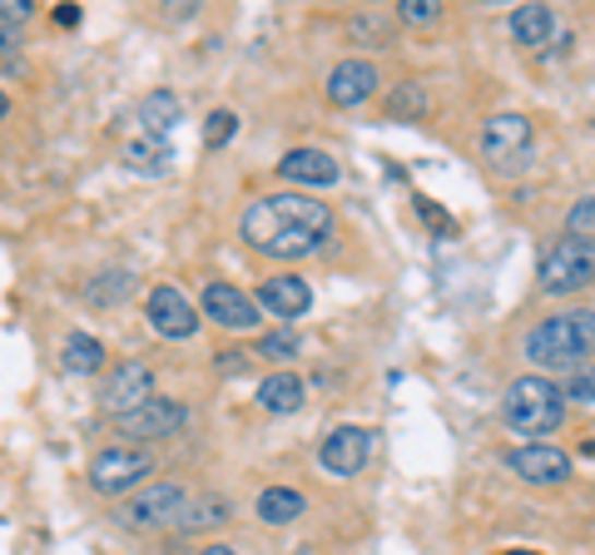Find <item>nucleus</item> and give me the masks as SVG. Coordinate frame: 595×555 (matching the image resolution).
Here are the masks:
<instances>
[{
	"mask_svg": "<svg viewBox=\"0 0 595 555\" xmlns=\"http://www.w3.org/2000/svg\"><path fill=\"white\" fill-rule=\"evenodd\" d=\"M99 363H105L99 338H90V332H70V338H66V367H70V373L90 377V373H99Z\"/></svg>",
	"mask_w": 595,
	"mask_h": 555,
	"instance_id": "nucleus-23",
	"label": "nucleus"
},
{
	"mask_svg": "<svg viewBox=\"0 0 595 555\" xmlns=\"http://www.w3.org/2000/svg\"><path fill=\"white\" fill-rule=\"evenodd\" d=\"M21 15H11V11H5V5H0V55H11L15 50V45H21Z\"/></svg>",
	"mask_w": 595,
	"mask_h": 555,
	"instance_id": "nucleus-32",
	"label": "nucleus"
},
{
	"mask_svg": "<svg viewBox=\"0 0 595 555\" xmlns=\"http://www.w3.org/2000/svg\"><path fill=\"white\" fill-rule=\"evenodd\" d=\"M150 397H154V373L144 363H119L115 373L105 377V387H99V406H105L109 416L134 412V406H144Z\"/></svg>",
	"mask_w": 595,
	"mask_h": 555,
	"instance_id": "nucleus-10",
	"label": "nucleus"
},
{
	"mask_svg": "<svg viewBox=\"0 0 595 555\" xmlns=\"http://www.w3.org/2000/svg\"><path fill=\"white\" fill-rule=\"evenodd\" d=\"M353 35H357V40H382V45H388L392 40V21H382V15H357Z\"/></svg>",
	"mask_w": 595,
	"mask_h": 555,
	"instance_id": "nucleus-31",
	"label": "nucleus"
},
{
	"mask_svg": "<svg viewBox=\"0 0 595 555\" xmlns=\"http://www.w3.org/2000/svg\"><path fill=\"white\" fill-rule=\"evenodd\" d=\"M124 164H130L134 174H164L174 164V154H169V144H164V139H154V134H144L140 129V139H130V144H124Z\"/></svg>",
	"mask_w": 595,
	"mask_h": 555,
	"instance_id": "nucleus-20",
	"label": "nucleus"
},
{
	"mask_svg": "<svg viewBox=\"0 0 595 555\" xmlns=\"http://www.w3.org/2000/svg\"><path fill=\"white\" fill-rule=\"evenodd\" d=\"M481 154L497 169H521V160L531 154V119L526 115H491L481 125Z\"/></svg>",
	"mask_w": 595,
	"mask_h": 555,
	"instance_id": "nucleus-7",
	"label": "nucleus"
},
{
	"mask_svg": "<svg viewBox=\"0 0 595 555\" xmlns=\"http://www.w3.org/2000/svg\"><path fill=\"white\" fill-rule=\"evenodd\" d=\"M368 457H372V432L368 427H337V432H328L323 451H318L323 471H333V476H357V471L368 467Z\"/></svg>",
	"mask_w": 595,
	"mask_h": 555,
	"instance_id": "nucleus-12",
	"label": "nucleus"
},
{
	"mask_svg": "<svg viewBox=\"0 0 595 555\" xmlns=\"http://www.w3.org/2000/svg\"><path fill=\"white\" fill-rule=\"evenodd\" d=\"M566 234L595 244V193H591V199H575L571 209H566Z\"/></svg>",
	"mask_w": 595,
	"mask_h": 555,
	"instance_id": "nucleus-26",
	"label": "nucleus"
},
{
	"mask_svg": "<svg viewBox=\"0 0 595 555\" xmlns=\"http://www.w3.org/2000/svg\"><path fill=\"white\" fill-rule=\"evenodd\" d=\"M511 35H516V45H531V50H542V45L556 35L551 5H516V11H511Z\"/></svg>",
	"mask_w": 595,
	"mask_h": 555,
	"instance_id": "nucleus-19",
	"label": "nucleus"
},
{
	"mask_svg": "<svg viewBox=\"0 0 595 555\" xmlns=\"http://www.w3.org/2000/svg\"><path fill=\"white\" fill-rule=\"evenodd\" d=\"M388 115H392V119H417V115H427V95H423V85H397V90H392Z\"/></svg>",
	"mask_w": 595,
	"mask_h": 555,
	"instance_id": "nucleus-25",
	"label": "nucleus"
},
{
	"mask_svg": "<svg viewBox=\"0 0 595 555\" xmlns=\"http://www.w3.org/2000/svg\"><path fill=\"white\" fill-rule=\"evenodd\" d=\"M259 353L269 357V363H298V332L293 328H273L259 338Z\"/></svg>",
	"mask_w": 595,
	"mask_h": 555,
	"instance_id": "nucleus-24",
	"label": "nucleus"
},
{
	"mask_svg": "<svg viewBox=\"0 0 595 555\" xmlns=\"http://www.w3.org/2000/svg\"><path fill=\"white\" fill-rule=\"evenodd\" d=\"M55 21H60V25H75L80 11H75V5H66V11H55Z\"/></svg>",
	"mask_w": 595,
	"mask_h": 555,
	"instance_id": "nucleus-34",
	"label": "nucleus"
},
{
	"mask_svg": "<svg viewBox=\"0 0 595 555\" xmlns=\"http://www.w3.org/2000/svg\"><path fill=\"white\" fill-rule=\"evenodd\" d=\"M595 353V308H566L526 332V357L546 373H575Z\"/></svg>",
	"mask_w": 595,
	"mask_h": 555,
	"instance_id": "nucleus-2",
	"label": "nucleus"
},
{
	"mask_svg": "<svg viewBox=\"0 0 595 555\" xmlns=\"http://www.w3.org/2000/svg\"><path fill=\"white\" fill-rule=\"evenodd\" d=\"M224 516H228V506L218 501V496H209V501H199V506H189L185 511V531H209V526H224Z\"/></svg>",
	"mask_w": 595,
	"mask_h": 555,
	"instance_id": "nucleus-27",
	"label": "nucleus"
},
{
	"mask_svg": "<svg viewBox=\"0 0 595 555\" xmlns=\"http://www.w3.org/2000/svg\"><path fill=\"white\" fill-rule=\"evenodd\" d=\"M150 471H154L150 451L109 447V451H99V457L90 461V486H95L99 496H124V492H134Z\"/></svg>",
	"mask_w": 595,
	"mask_h": 555,
	"instance_id": "nucleus-6",
	"label": "nucleus"
},
{
	"mask_svg": "<svg viewBox=\"0 0 595 555\" xmlns=\"http://www.w3.org/2000/svg\"><path fill=\"white\" fill-rule=\"evenodd\" d=\"M278 174L288 184H313V189H328V184H337V160L328 150H293V154H283Z\"/></svg>",
	"mask_w": 595,
	"mask_h": 555,
	"instance_id": "nucleus-16",
	"label": "nucleus"
},
{
	"mask_svg": "<svg viewBox=\"0 0 595 555\" xmlns=\"http://www.w3.org/2000/svg\"><path fill=\"white\" fill-rule=\"evenodd\" d=\"M259 308L278 312V318H304L313 308V288H308V278L298 273H273L259 283Z\"/></svg>",
	"mask_w": 595,
	"mask_h": 555,
	"instance_id": "nucleus-14",
	"label": "nucleus"
},
{
	"mask_svg": "<svg viewBox=\"0 0 595 555\" xmlns=\"http://www.w3.org/2000/svg\"><path fill=\"white\" fill-rule=\"evenodd\" d=\"M189 511V492L179 481H154V486H140L130 501L119 506V521L124 526H179Z\"/></svg>",
	"mask_w": 595,
	"mask_h": 555,
	"instance_id": "nucleus-5",
	"label": "nucleus"
},
{
	"mask_svg": "<svg viewBox=\"0 0 595 555\" xmlns=\"http://www.w3.org/2000/svg\"><path fill=\"white\" fill-rule=\"evenodd\" d=\"M372 90H378V64L372 60H337L333 75H328V99L343 109L372 99Z\"/></svg>",
	"mask_w": 595,
	"mask_h": 555,
	"instance_id": "nucleus-15",
	"label": "nucleus"
},
{
	"mask_svg": "<svg viewBox=\"0 0 595 555\" xmlns=\"http://www.w3.org/2000/svg\"><path fill=\"white\" fill-rule=\"evenodd\" d=\"M238 234H243V244H249L253 253L293 263V258H308L328 244V234H333V209H328L323 199H313V193H298V189L263 193V199H253L249 209H243Z\"/></svg>",
	"mask_w": 595,
	"mask_h": 555,
	"instance_id": "nucleus-1",
	"label": "nucleus"
},
{
	"mask_svg": "<svg viewBox=\"0 0 595 555\" xmlns=\"http://www.w3.org/2000/svg\"><path fill=\"white\" fill-rule=\"evenodd\" d=\"M5 115H11V99H5V95H0V119H5Z\"/></svg>",
	"mask_w": 595,
	"mask_h": 555,
	"instance_id": "nucleus-36",
	"label": "nucleus"
},
{
	"mask_svg": "<svg viewBox=\"0 0 595 555\" xmlns=\"http://www.w3.org/2000/svg\"><path fill=\"white\" fill-rule=\"evenodd\" d=\"M397 21H407V25H437V21H442V5H437V0H402Z\"/></svg>",
	"mask_w": 595,
	"mask_h": 555,
	"instance_id": "nucleus-30",
	"label": "nucleus"
},
{
	"mask_svg": "<svg viewBox=\"0 0 595 555\" xmlns=\"http://www.w3.org/2000/svg\"><path fill=\"white\" fill-rule=\"evenodd\" d=\"M501 555H542V551H501Z\"/></svg>",
	"mask_w": 595,
	"mask_h": 555,
	"instance_id": "nucleus-37",
	"label": "nucleus"
},
{
	"mask_svg": "<svg viewBox=\"0 0 595 555\" xmlns=\"http://www.w3.org/2000/svg\"><path fill=\"white\" fill-rule=\"evenodd\" d=\"M144 312H150L154 332L159 338H174V342H185L199 332V308L185 298V293L174 288V283H159V288H150V303H144Z\"/></svg>",
	"mask_w": 595,
	"mask_h": 555,
	"instance_id": "nucleus-9",
	"label": "nucleus"
},
{
	"mask_svg": "<svg viewBox=\"0 0 595 555\" xmlns=\"http://www.w3.org/2000/svg\"><path fill=\"white\" fill-rule=\"evenodd\" d=\"M185 422H189V406L174 402V397H150L144 406H134V412L115 416V427L124 432V437H140V441L169 437V432H179Z\"/></svg>",
	"mask_w": 595,
	"mask_h": 555,
	"instance_id": "nucleus-8",
	"label": "nucleus"
},
{
	"mask_svg": "<svg viewBox=\"0 0 595 555\" xmlns=\"http://www.w3.org/2000/svg\"><path fill=\"white\" fill-rule=\"evenodd\" d=\"M179 119H185V105H179V95H174V90H154V95L140 99V125H144V134L164 139L174 125H179Z\"/></svg>",
	"mask_w": 595,
	"mask_h": 555,
	"instance_id": "nucleus-18",
	"label": "nucleus"
},
{
	"mask_svg": "<svg viewBox=\"0 0 595 555\" xmlns=\"http://www.w3.org/2000/svg\"><path fill=\"white\" fill-rule=\"evenodd\" d=\"M536 283H542V293H581L595 283V244H585V238H556V244H546L542 263H536Z\"/></svg>",
	"mask_w": 595,
	"mask_h": 555,
	"instance_id": "nucleus-4",
	"label": "nucleus"
},
{
	"mask_svg": "<svg viewBox=\"0 0 595 555\" xmlns=\"http://www.w3.org/2000/svg\"><path fill=\"white\" fill-rule=\"evenodd\" d=\"M199 555H238V551H228V545H204Z\"/></svg>",
	"mask_w": 595,
	"mask_h": 555,
	"instance_id": "nucleus-35",
	"label": "nucleus"
},
{
	"mask_svg": "<svg viewBox=\"0 0 595 555\" xmlns=\"http://www.w3.org/2000/svg\"><path fill=\"white\" fill-rule=\"evenodd\" d=\"M561 392H566V402L595 406V367H591V363H585V367H575V373H571V382H566Z\"/></svg>",
	"mask_w": 595,
	"mask_h": 555,
	"instance_id": "nucleus-29",
	"label": "nucleus"
},
{
	"mask_svg": "<svg viewBox=\"0 0 595 555\" xmlns=\"http://www.w3.org/2000/svg\"><path fill=\"white\" fill-rule=\"evenodd\" d=\"M501 416L521 437H546V432H556L566 422V392L542 373L516 377L507 387V397H501Z\"/></svg>",
	"mask_w": 595,
	"mask_h": 555,
	"instance_id": "nucleus-3",
	"label": "nucleus"
},
{
	"mask_svg": "<svg viewBox=\"0 0 595 555\" xmlns=\"http://www.w3.org/2000/svg\"><path fill=\"white\" fill-rule=\"evenodd\" d=\"M249 363H253V357H249V353H238V347H234V353H218V357H214V367H218L224 377L249 373Z\"/></svg>",
	"mask_w": 595,
	"mask_h": 555,
	"instance_id": "nucleus-33",
	"label": "nucleus"
},
{
	"mask_svg": "<svg viewBox=\"0 0 595 555\" xmlns=\"http://www.w3.org/2000/svg\"><path fill=\"white\" fill-rule=\"evenodd\" d=\"M234 129H238L234 109H214V115L204 119V150H224L228 139H234Z\"/></svg>",
	"mask_w": 595,
	"mask_h": 555,
	"instance_id": "nucleus-28",
	"label": "nucleus"
},
{
	"mask_svg": "<svg viewBox=\"0 0 595 555\" xmlns=\"http://www.w3.org/2000/svg\"><path fill=\"white\" fill-rule=\"evenodd\" d=\"M511 471L521 481H531V486H566L571 481V457L546 447V441H531V447L511 451Z\"/></svg>",
	"mask_w": 595,
	"mask_h": 555,
	"instance_id": "nucleus-13",
	"label": "nucleus"
},
{
	"mask_svg": "<svg viewBox=\"0 0 595 555\" xmlns=\"http://www.w3.org/2000/svg\"><path fill=\"white\" fill-rule=\"evenodd\" d=\"M134 293V273L130 268H109V273H99L95 283L85 288V298L95 303V308H115V303H124Z\"/></svg>",
	"mask_w": 595,
	"mask_h": 555,
	"instance_id": "nucleus-22",
	"label": "nucleus"
},
{
	"mask_svg": "<svg viewBox=\"0 0 595 555\" xmlns=\"http://www.w3.org/2000/svg\"><path fill=\"white\" fill-rule=\"evenodd\" d=\"M199 303H204V318L218 322V328H228V332L259 328V303H253L249 293H238L234 283H209Z\"/></svg>",
	"mask_w": 595,
	"mask_h": 555,
	"instance_id": "nucleus-11",
	"label": "nucleus"
},
{
	"mask_svg": "<svg viewBox=\"0 0 595 555\" xmlns=\"http://www.w3.org/2000/svg\"><path fill=\"white\" fill-rule=\"evenodd\" d=\"M304 402H308V387L298 382L293 373H273L269 382H259V406H263V412H273V416L298 412Z\"/></svg>",
	"mask_w": 595,
	"mask_h": 555,
	"instance_id": "nucleus-17",
	"label": "nucleus"
},
{
	"mask_svg": "<svg viewBox=\"0 0 595 555\" xmlns=\"http://www.w3.org/2000/svg\"><path fill=\"white\" fill-rule=\"evenodd\" d=\"M304 511H308L304 492H288V486H269V492L259 496V521H269V526H288Z\"/></svg>",
	"mask_w": 595,
	"mask_h": 555,
	"instance_id": "nucleus-21",
	"label": "nucleus"
}]
</instances>
